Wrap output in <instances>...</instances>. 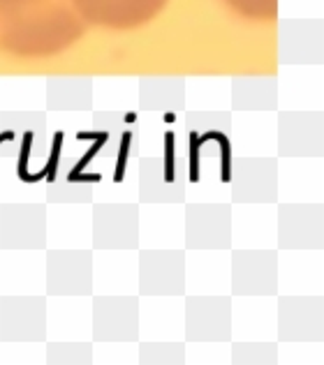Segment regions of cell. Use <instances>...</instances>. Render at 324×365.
<instances>
[{
  "label": "cell",
  "mask_w": 324,
  "mask_h": 365,
  "mask_svg": "<svg viewBox=\"0 0 324 365\" xmlns=\"http://www.w3.org/2000/svg\"><path fill=\"white\" fill-rule=\"evenodd\" d=\"M204 141H218L221 143V150H223V167H221V180L223 182H230L232 178V146H230V139L225 137L223 132H206L204 137H199Z\"/></svg>",
  "instance_id": "3"
},
{
  "label": "cell",
  "mask_w": 324,
  "mask_h": 365,
  "mask_svg": "<svg viewBox=\"0 0 324 365\" xmlns=\"http://www.w3.org/2000/svg\"><path fill=\"white\" fill-rule=\"evenodd\" d=\"M174 120H176L174 113H165V123H174Z\"/></svg>",
  "instance_id": "11"
},
{
  "label": "cell",
  "mask_w": 324,
  "mask_h": 365,
  "mask_svg": "<svg viewBox=\"0 0 324 365\" xmlns=\"http://www.w3.org/2000/svg\"><path fill=\"white\" fill-rule=\"evenodd\" d=\"M130 141H132V134L126 132L123 134V141H121V150H118V167H116V176L113 180L121 182L126 178V165H128V153H130Z\"/></svg>",
  "instance_id": "7"
},
{
  "label": "cell",
  "mask_w": 324,
  "mask_h": 365,
  "mask_svg": "<svg viewBox=\"0 0 324 365\" xmlns=\"http://www.w3.org/2000/svg\"><path fill=\"white\" fill-rule=\"evenodd\" d=\"M165 180L174 182V134H165Z\"/></svg>",
  "instance_id": "8"
},
{
  "label": "cell",
  "mask_w": 324,
  "mask_h": 365,
  "mask_svg": "<svg viewBox=\"0 0 324 365\" xmlns=\"http://www.w3.org/2000/svg\"><path fill=\"white\" fill-rule=\"evenodd\" d=\"M135 120H137L135 113H128V116H126V123H135Z\"/></svg>",
  "instance_id": "12"
},
{
  "label": "cell",
  "mask_w": 324,
  "mask_h": 365,
  "mask_svg": "<svg viewBox=\"0 0 324 365\" xmlns=\"http://www.w3.org/2000/svg\"><path fill=\"white\" fill-rule=\"evenodd\" d=\"M0 26L12 42L54 44L68 40L77 24L61 0H0Z\"/></svg>",
  "instance_id": "1"
},
{
  "label": "cell",
  "mask_w": 324,
  "mask_h": 365,
  "mask_svg": "<svg viewBox=\"0 0 324 365\" xmlns=\"http://www.w3.org/2000/svg\"><path fill=\"white\" fill-rule=\"evenodd\" d=\"M63 137L65 134L63 132H56L54 134V148H51V158H49V162H46V167H44V178L46 180H54L56 178V171H59V160H61V146H63Z\"/></svg>",
  "instance_id": "5"
},
{
  "label": "cell",
  "mask_w": 324,
  "mask_h": 365,
  "mask_svg": "<svg viewBox=\"0 0 324 365\" xmlns=\"http://www.w3.org/2000/svg\"><path fill=\"white\" fill-rule=\"evenodd\" d=\"M31 143H33V132L24 134V148H21V158H19V167H16V176L19 180H24L31 176L28 174V155H31Z\"/></svg>",
  "instance_id": "9"
},
{
  "label": "cell",
  "mask_w": 324,
  "mask_h": 365,
  "mask_svg": "<svg viewBox=\"0 0 324 365\" xmlns=\"http://www.w3.org/2000/svg\"><path fill=\"white\" fill-rule=\"evenodd\" d=\"M81 12L109 26H132L144 21L162 5V0H74Z\"/></svg>",
  "instance_id": "2"
},
{
  "label": "cell",
  "mask_w": 324,
  "mask_h": 365,
  "mask_svg": "<svg viewBox=\"0 0 324 365\" xmlns=\"http://www.w3.org/2000/svg\"><path fill=\"white\" fill-rule=\"evenodd\" d=\"M107 139H109V132H100L98 137H95V143H93V146H91V150L86 153V155H83V160H81L79 165H77V167H74V169L70 171V176H68V180H70V182H74V178H77V176L81 174V171H83V167L88 165V162H91V160H93L95 155H98V153H100V148L104 146V143H107Z\"/></svg>",
  "instance_id": "4"
},
{
  "label": "cell",
  "mask_w": 324,
  "mask_h": 365,
  "mask_svg": "<svg viewBox=\"0 0 324 365\" xmlns=\"http://www.w3.org/2000/svg\"><path fill=\"white\" fill-rule=\"evenodd\" d=\"M199 146H202L199 134L190 132V180L193 182L199 180Z\"/></svg>",
  "instance_id": "6"
},
{
  "label": "cell",
  "mask_w": 324,
  "mask_h": 365,
  "mask_svg": "<svg viewBox=\"0 0 324 365\" xmlns=\"http://www.w3.org/2000/svg\"><path fill=\"white\" fill-rule=\"evenodd\" d=\"M14 139V132L12 130H7V132H3L0 134V143H5V141H12Z\"/></svg>",
  "instance_id": "10"
}]
</instances>
